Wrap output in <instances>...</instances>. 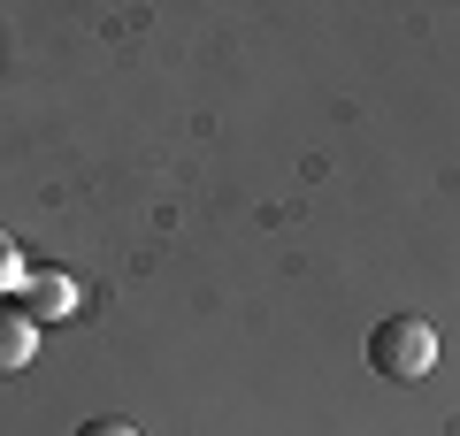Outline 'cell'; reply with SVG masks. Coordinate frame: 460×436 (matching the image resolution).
<instances>
[{"instance_id":"obj_1","label":"cell","mask_w":460,"mask_h":436,"mask_svg":"<svg viewBox=\"0 0 460 436\" xmlns=\"http://www.w3.org/2000/svg\"><path fill=\"white\" fill-rule=\"evenodd\" d=\"M368 368L384 375V383H422L429 368H438V329L422 322V314H392V322L368 329Z\"/></svg>"},{"instance_id":"obj_2","label":"cell","mask_w":460,"mask_h":436,"mask_svg":"<svg viewBox=\"0 0 460 436\" xmlns=\"http://www.w3.org/2000/svg\"><path fill=\"white\" fill-rule=\"evenodd\" d=\"M16 314H23V322H62V314H77V275H62V268H39V275H23V291H16Z\"/></svg>"},{"instance_id":"obj_3","label":"cell","mask_w":460,"mask_h":436,"mask_svg":"<svg viewBox=\"0 0 460 436\" xmlns=\"http://www.w3.org/2000/svg\"><path fill=\"white\" fill-rule=\"evenodd\" d=\"M31 353H39V322H23V314L8 307V314H0V375H23Z\"/></svg>"},{"instance_id":"obj_4","label":"cell","mask_w":460,"mask_h":436,"mask_svg":"<svg viewBox=\"0 0 460 436\" xmlns=\"http://www.w3.org/2000/svg\"><path fill=\"white\" fill-rule=\"evenodd\" d=\"M77 436H138V429H131V421H84Z\"/></svg>"},{"instance_id":"obj_5","label":"cell","mask_w":460,"mask_h":436,"mask_svg":"<svg viewBox=\"0 0 460 436\" xmlns=\"http://www.w3.org/2000/svg\"><path fill=\"white\" fill-rule=\"evenodd\" d=\"M8 268H16V260H8V245H0V275H8Z\"/></svg>"}]
</instances>
